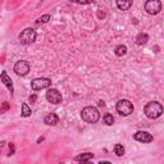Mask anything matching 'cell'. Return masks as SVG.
<instances>
[{
    "mask_svg": "<svg viewBox=\"0 0 164 164\" xmlns=\"http://www.w3.org/2000/svg\"><path fill=\"white\" fill-rule=\"evenodd\" d=\"M44 122H45L48 126H57L59 123V117L55 113H51V114H49L44 118Z\"/></svg>",
    "mask_w": 164,
    "mask_h": 164,
    "instance_id": "obj_11",
    "label": "cell"
},
{
    "mask_svg": "<svg viewBox=\"0 0 164 164\" xmlns=\"http://www.w3.org/2000/svg\"><path fill=\"white\" fill-rule=\"evenodd\" d=\"M21 114H22V117H23V118H27V117H30V115L32 114L30 106H28L26 103L22 104V113H21Z\"/></svg>",
    "mask_w": 164,
    "mask_h": 164,
    "instance_id": "obj_16",
    "label": "cell"
},
{
    "mask_svg": "<svg viewBox=\"0 0 164 164\" xmlns=\"http://www.w3.org/2000/svg\"><path fill=\"white\" fill-rule=\"evenodd\" d=\"M71 2H72V3H77V4L85 5V4H92L94 0H71Z\"/></svg>",
    "mask_w": 164,
    "mask_h": 164,
    "instance_id": "obj_20",
    "label": "cell"
},
{
    "mask_svg": "<svg viewBox=\"0 0 164 164\" xmlns=\"http://www.w3.org/2000/svg\"><path fill=\"white\" fill-rule=\"evenodd\" d=\"M134 140L138 141V143L149 144V143H151V141H154V137H152L151 134L146 132V131H137V132L134 135Z\"/></svg>",
    "mask_w": 164,
    "mask_h": 164,
    "instance_id": "obj_8",
    "label": "cell"
},
{
    "mask_svg": "<svg viewBox=\"0 0 164 164\" xmlns=\"http://www.w3.org/2000/svg\"><path fill=\"white\" fill-rule=\"evenodd\" d=\"M36 100H37V96H36V95H32V96H30V101H31V103H35Z\"/></svg>",
    "mask_w": 164,
    "mask_h": 164,
    "instance_id": "obj_23",
    "label": "cell"
},
{
    "mask_svg": "<svg viewBox=\"0 0 164 164\" xmlns=\"http://www.w3.org/2000/svg\"><path fill=\"white\" fill-rule=\"evenodd\" d=\"M81 117L86 123H96L100 118V113L95 106H86L82 109Z\"/></svg>",
    "mask_w": 164,
    "mask_h": 164,
    "instance_id": "obj_2",
    "label": "cell"
},
{
    "mask_svg": "<svg viewBox=\"0 0 164 164\" xmlns=\"http://www.w3.org/2000/svg\"><path fill=\"white\" fill-rule=\"evenodd\" d=\"M9 104L5 101V103H3V106L0 108V113H4V112H7V110H9Z\"/></svg>",
    "mask_w": 164,
    "mask_h": 164,
    "instance_id": "obj_21",
    "label": "cell"
},
{
    "mask_svg": "<svg viewBox=\"0 0 164 164\" xmlns=\"http://www.w3.org/2000/svg\"><path fill=\"white\" fill-rule=\"evenodd\" d=\"M0 151H2V148H0Z\"/></svg>",
    "mask_w": 164,
    "mask_h": 164,
    "instance_id": "obj_25",
    "label": "cell"
},
{
    "mask_svg": "<svg viewBox=\"0 0 164 164\" xmlns=\"http://www.w3.org/2000/svg\"><path fill=\"white\" fill-rule=\"evenodd\" d=\"M94 158V154H91V152H85V154H80V155H77L74 158V160L76 162H89V160H91Z\"/></svg>",
    "mask_w": 164,
    "mask_h": 164,
    "instance_id": "obj_13",
    "label": "cell"
},
{
    "mask_svg": "<svg viewBox=\"0 0 164 164\" xmlns=\"http://www.w3.org/2000/svg\"><path fill=\"white\" fill-rule=\"evenodd\" d=\"M51 86V80L45 78V77H40V78H35L34 81L31 82V87L32 90L39 91V90H44V89H48V87Z\"/></svg>",
    "mask_w": 164,
    "mask_h": 164,
    "instance_id": "obj_6",
    "label": "cell"
},
{
    "mask_svg": "<svg viewBox=\"0 0 164 164\" xmlns=\"http://www.w3.org/2000/svg\"><path fill=\"white\" fill-rule=\"evenodd\" d=\"M0 81H2V82L5 85L7 89L13 94V91H14V89H13V81H12V78H10L9 76L7 74V72H5V71H4L2 74H0Z\"/></svg>",
    "mask_w": 164,
    "mask_h": 164,
    "instance_id": "obj_10",
    "label": "cell"
},
{
    "mask_svg": "<svg viewBox=\"0 0 164 164\" xmlns=\"http://www.w3.org/2000/svg\"><path fill=\"white\" fill-rule=\"evenodd\" d=\"M14 150H16V149H14V144L10 143V144H9V154H8V155H9V157L13 155V154H14Z\"/></svg>",
    "mask_w": 164,
    "mask_h": 164,
    "instance_id": "obj_22",
    "label": "cell"
},
{
    "mask_svg": "<svg viewBox=\"0 0 164 164\" xmlns=\"http://www.w3.org/2000/svg\"><path fill=\"white\" fill-rule=\"evenodd\" d=\"M117 112L121 115H124V117L129 115L131 113L134 112V104L131 103L129 100H126V99L119 100L117 103Z\"/></svg>",
    "mask_w": 164,
    "mask_h": 164,
    "instance_id": "obj_4",
    "label": "cell"
},
{
    "mask_svg": "<svg viewBox=\"0 0 164 164\" xmlns=\"http://www.w3.org/2000/svg\"><path fill=\"white\" fill-rule=\"evenodd\" d=\"M117 3V7L121 9V10H128L131 8V5H132V0H115Z\"/></svg>",
    "mask_w": 164,
    "mask_h": 164,
    "instance_id": "obj_12",
    "label": "cell"
},
{
    "mask_svg": "<svg viewBox=\"0 0 164 164\" xmlns=\"http://www.w3.org/2000/svg\"><path fill=\"white\" fill-rule=\"evenodd\" d=\"M144 113L146 114L148 118L150 119H157L162 115L163 113V105L158 101H151V103H148L144 108Z\"/></svg>",
    "mask_w": 164,
    "mask_h": 164,
    "instance_id": "obj_1",
    "label": "cell"
},
{
    "mask_svg": "<svg viewBox=\"0 0 164 164\" xmlns=\"http://www.w3.org/2000/svg\"><path fill=\"white\" fill-rule=\"evenodd\" d=\"M149 41V36L146 34H138L136 37V42L137 45H145V44Z\"/></svg>",
    "mask_w": 164,
    "mask_h": 164,
    "instance_id": "obj_14",
    "label": "cell"
},
{
    "mask_svg": "<svg viewBox=\"0 0 164 164\" xmlns=\"http://www.w3.org/2000/svg\"><path fill=\"white\" fill-rule=\"evenodd\" d=\"M126 53H127V46L126 45H118L114 50V54L117 57H123Z\"/></svg>",
    "mask_w": 164,
    "mask_h": 164,
    "instance_id": "obj_15",
    "label": "cell"
},
{
    "mask_svg": "<svg viewBox=\"0 0 164 164\" xmlns=\"http://www.w3.org/2000/svg\"><path fill=\"white\" fill-rule=\"evenodd\" d=\"M41 141H44V137H39V138H37V144H40Z\"/></svg>",
    "mask_w": 164,
    "mask_h": 164,
    "instance_id": "obj_24",
    "label": "cell"
},
{
    "mask_svg": "<svg viewBox=\"0 0 164 164\" xmlns=\"http://www.w3.org/2000/svg\"><path fill=\"white\" fill-rule=\"evenodd\" d=\"M145 10L148 14H158L160 10H162V3L160 0H148L145 3Z\"/></svg>",
    "mask_w": 164,
    "mask_h": 164,
    "instance_id": "obj_5",
    "label": "cell"
},
{
    "mask_svg": "<svg viewBox=\"0 0 164 164\" xmlns=\"http://www.w3.org/2000/svg\"><path fill=\"white\" fill-rule=\"evenodd\" d=\"M49 19H50V16L49 14H44V16H41V17L37 18L36 23H46V22H49Z\"/></svg>",
    "mask_w": 164,
    "mask_h": 164,
    "instance_id": "obj_19",
    "label": "cell"
},
{
    "mask_svg": "<svg viewBox=\"0 0 164 164\" xmlns=\"http://www.w3.org/2000/svg\"><path fill=\"white\" fill-rule=\"evenodd\" d=\"M14 72L18 76H26L30 72V64L26 60H18L14 64Z\"/></svg>",
    "mask_w": 164,
    "mask_h": 164,
    "instance_id": "obj_9",
    "label": "cell"
},
{
    "mask_svg": "<svg viewBox=\"0 0 164 164\" xmlns=\"http://www.w3.org/2000/svg\"><path fill=\"white\" fill-rule=\"evenodd\" d=\"M35 40H36V31L31 27L25 28L19 34V41L23 45H31L32 42H35Z\"/></svg>",
    "mask_w": 164,
    "mask_h": 164,
    "instance_id": "obj_3",
    "label": "cell"
},
{
    "mask_svg": "<svg viewBox=\"0 0 164 164\" xmlns=\"http://www.w3.org/2000/svg\"><path fill=\"white\" fill-rule=\"evenodd\" d=\"M114 152H115L118 157H122V155L124 154V148H123V145L117 144V145L114 146Z\"/></svg>",
    "mask_w": 164,
    "mask_h": 164,
    "instance_id": "obj_17",
    "label": "cell"
},
{
    "mask_svg": "<svg viewBox=\"0 0 164 164\" xmlns=\"http://www.w3.org/2000/svg\"><path fill=\"white\" fill-rule=\"evenodd\" d=\"M104 122H105V124H108V126H112L113 123H114V118H113V115L112 114H105L104 115Z\"/></svg>",
    "mask_w": 164,
    "mask_h": 164,
    "instance_id": "obj_18",
    "label": "cell"
},
{
    "mask_svg": "<svg viewBox=\"0 0 164 164\" xmlns=\"http://www.w3.org/2000/svg\"><path fill=\"white\" fill-rule=\"evenodd\" d=\"M46 100L51 104H59L63 100V96L57 89H49L46 92Z\"/></svg>",
    "mask_w": 164,
    "mask_h": 164,
    "instance_id": "obj_7",
    "label": "cell"
}]
</instances>
